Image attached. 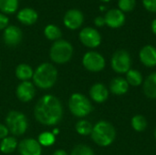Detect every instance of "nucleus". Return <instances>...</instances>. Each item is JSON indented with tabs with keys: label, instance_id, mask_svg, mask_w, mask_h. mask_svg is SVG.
<instances>
[{
	"label": "nucleus",
	"instance_id": "f257e3e1",
	"mask_svg": "<svg viewBox=\"0 0 156 155\" xmlns=\"http://www.w3.org/2000/svg\"><path fill=\"white\" fill-rule=\"evenodd\" d=\"M34 116L36 120L42 125H57L63 118L62 103L54 95H44L35 105Z\"/></svg>",
	"mask_w": 156,
	"mask_h": 155
},
{
	"label": "nucleus",
	"instance_id": "f03ea898",
	"mask_svg": "<svg viewBox=\"0 0 156 155\" xmlns=\"http://www.w3.org/2000/svg\"><path fill=\"white\" fill-rule=\"evenodd\" d=\"M32 79L38 89L49 90L58 79V69L50 63H42L35 69Z\"/></svg>",
	"mask_w": 156,
	"mask_h": 155
},
{
	"label": "nucleus",
	"instance_id": "7ed1b4c3",
	"mask_svg": "<svg viewBox=\"0 0 156 155\" xmlns=\"http://www.w3.org/2000/svg\"><path fill=\"white\" fill-rule=\"evenodd\" d=\"M90 136L97 145L101 147H108L115 141L116 130L109 122L100 121L93 125Z\"/></svg>",
	"mask_w": 156,
	"mask_h": 155
},
{
	"label": "nucleus",
	"instance_id": "20e7f679",
	"mask_svg": "<svg viewBox=\"0 0 156 155\" xmlns=\"http://www.w3.org/2000/svg\"><path fill=\"white\" fill-rule=\"evenodd\" d=\"M69 109L75 117L84 118L93 110L90 100L81 93H73L69 100Z\"/></svg>",
	"mask_w": 156,
	"mask_h": 155
},
{
	"label": "nucleus",
	"instance_id": "39448f33",
	"mask_svg": "<svg viewBox=\"0 0 156 155\" xmlns=\"http://www.w3.org/2000/svg\"><path fill=\"white\" fill-rule=\"evenodd\" d=\"M72 56L73 47L67 40H57L50 48L49 57L51 60L57 64H65L69 62L71 59Z\"/></svg>",
	"mask_w": 156,
	"mask_h": 155
},
{
	"label": "nucleus",
	"instance_id": "423d86ee",
	"mask_svg": "<svg viewBox=\"0 0 156 155\" xmlns=\"http://www.w3.org/2000/svg\"><path fill=\"white\" fill-rule=\"evenodd\" d=\"M5 125L10 133L20 136L27 132L28 121L24 113L18 111H10L5 117Z\"/></svg>",
	"mask_w": 156,
	"mask_h": 155
},
{
	"label": "nucleus",
	"instance_id": "0eeeda50",
	"mask_svg": "<svg viewBox=\"0 0 156 155\" xmlns=\"http://www.w3.org/2000/svg\"><path fill=\"white\" fill-rule=\"evenodd\" d=\"M112 69L119 74H126L132 67V58L125 49H119L114 52L111 59Z\"/></svg>",
	"mask_w": 156,
	"mask_h": 155
},
{
	"label": "nucleus",
	"instance_id": "6e6552de",
	"mask_svg": "<svg viewBox=\"0 0 156 155\" xmlns=\"http://www.w3.org/2000/svg\"><path fill=\"white\" fill-rule=\"evenodd\" d=\"M83 67L90 72H100L104 69L106 61L104 57L97 51H89L82 58Z\"/></svg>",
	"mask_w": 156,
	"mask_h": 155
},
{
	"label": "nucleus",
	"instance_id": "1a4fd4ad",
	"mask_svg": "<svg viewBox=\"0 0 156 155\" xmlns=\"http://www.w3.org/2000/svg\"><path fill=\"white\" fill-rule=\"evenodd\" d=\"M80 42L87 48H95L101 43V36L100 32L90 26L84 27L80 33Z\"/></svg>",
	"mask_w": 156,
	"mask_h": 155
},
{
	"label": "nucleus",
	"instance_id": "9d476101",
	"mask_svg": "<svg viewBox=\"0 0 156 155\" xmlns=\"http://www.w3.org/2000/svg\"><path fill=\"white\" fill-rule=\"evenodd\" d=\"M18 152L21 155H41L42 146L33 138L22 140L17 145Z\"/></svg>",
	"mask_w": 156,
	"mask_h": 155
},
{
	"label": "nucleus",
	"instance_id": "9b49d317",
	"mask_svg": "<svg viewBox=\"0 0 156 155\" xmlns=\"http://www.w3.org/2000/svg\"><path fill=\"white\" fill-rule=\"evenodd\" d=\"M16 95L17 99L22 102H28L32 100L36 95L35 85L29 80L21 81L16 90Z\"/></svg>",
	"mask_w": 156,
	"mask_h": 155
},
{
	"label": "nucleus",
	"instance_id": "f8f14e48",
	"mask_svg": "<svg viewBox=\"0 0 156 155\" xmlns=\"http://www.w3.org/2000/svg\"><path fill=\"white\" fill-rule=\"evenodd\" d=\"M104 19L108 26L112 28H119L125 23V15L120 9L113 8L106 12Z\"/></svg>",
	"mask_w": 156,
	"mask_h": 155
},
{
	"label": "nucleus",
	"instance_id": "ddd939ff",
	"mask_svg": "<svg viewBox=\"0 0 156 155\" xmlns=\"http://www.w3.org/2000/svg\"><path fill=\"white\" fill-rule=\"evenodd\" d=\"M83 20H84V16L81 11L78 9H70L66 13L63 21H64V25L69 29L75 30L81 26Z\"/></svg>",
	"mask_w": 156,
	"mask_h": 155
},
{
	"label": "nucleus",
	"instance_id": "4468645a",
	"mask_svg": "<svg viewBox=\"0 0 156 155\" xmlns=\"http://www.w3.org/2000/svg\"><path fill=\"white\" fill-rule=\"evenodd\" d=\"M22 37H23V34L19 27L15 26H9L4 31L3 39L6 46L16 47L21 42Z\"/></svg>",
	"mask_w": 156,
	"mask_h": 155
},
{
	"label": "nucleus",
	"instance_id": "2eb2a0df",
	"mask_svg": "<svg viewBox=\"0 0 156 155\" xmlns=\"http://www.w3.org/2000/svg\"><path fill=\"white\" fill-rule=\"evenodd\" d=\"M140 61L147 68L156 66V48L152 45H146L142 48L139 53Z\"/></svg>",
	"mask_w": 156,
	"mask_h": 155
},
{
	"label": "nucleus",
	"instance_id": "dca6fc26",
	"mask_svg": "<svg viewBox=\"0 0 156 155\" xmlns=\"http://www.w3.org/2000/svg\"><path fill=\"white\" fill-rule=\"evenodd\" d=\"M90 97L96 103H103L109 98V90L102 83H95L90 89Z\"/></svg>",
	"mask_w": 156,
	"mask_h": 155
},
{
	"label": "nucleus",
	"instance_id": "f3484780",
	"mask_svg": "<svg viewBox=\"0 0 156 155\" xmlns=\"http://www.w3.org/2000/svg\"><path fill=\"white\" fill-rule=\"evenodd\" d=\"M129 84L127 80L122 77H116L112 79L110 83V91L118 96L124 95L129 90Z\"/></svg>",
	"mask_w": 156,
	"mask_h": 155
},
{
	"label": "nucleus",
	"instance_id": "a211bd4d",
	"mask_svg": "<svg viewBox=\"0 0 156 155\" xmlns=\"http://www.w3.org/2000/svg\"><path fill=\"white\" fill-rule=\"evenodd\" d=\"M37 13L29 7L21 9L17 14V19L24 25H33L37 20Z\"/></svg>",
	"mask_w": 156,
	"mask_h": 155
},
{
	"label": "nucleus",
	"instance_id": "6ab92c4d",
	"mask_svg": "<svg viewBox=\"0 0 156 155\" xmlns=\"http://www.w3.org/2000/svg\"><path fill=\"white\" fill-rule=\"evenodd\" d=\"M144 92L146 97L156 100V71L150 74L144 81Z\"/></svg>",
	"mask_w": 156,
	"mask_h": 155
},
{
	"label": "nucleus",
	"instance_id": "aec40b11",
	"mask_svg": "<svg viewBox=\"0 0 156 155\" xmlns=\"http://www.w3.org/2000/svg\"><path fill=\"white\" fill-rule=\"evenodd\" d=\"M16 78L21 80V81H28L30 79L33 78V74H34V70L32 69V68L25 63L19 64L16 69Z\"/></svg>",
	"mask_w": 156,
	"mask_h": 155
},
{
	"label": "nucleus",
	"instance_id": "412c9836",
	"mask_svg": "<svg viewBox=\"0 0 156 155\" xmlns=\"http://www.w3.org/2000/svg\"><path fill=\"white\" fill-rule=\"evenodd\" d=\"M17 142L15 137L12 136H7L5 139L1 140L0 143V151L1 153L5 154H9L15 152V150L17 148Z\"/></svg>",
	"mask_w": 156,
	"mask_h": 155
},
{
	"label": "nucleus",
	"instance_id": "4be33fe9",
	"mask_svg": "<svg viewBox=\"0 0 156 155\" xmlns=\"http://www.w3.org/2000/svg\"><path fill=\"white\" fill-rule=\"evenodd\" d=\"M129 85L133 86V87H138L143 84L144 82V78L142 73L137 70V69H130L126 73V79Z\"/></svg>",
	"mask_w": 156,
	"mask_h": 155
},
{
	"label": "nucleus",
	"instance_id": "5701e85b",
	"mask_svg": "<svg viewBox=\"0 0 156 155\" xmlns=\"http://www.w3.org/2000/svg\"><path fill=\"white\" fill-rule=\"evenodd\" d=\"M131 125L135 132H142L145 131L147 128V121L144 116L138 114L132 118Z\"/></svg>",
	"mask_w": 156,
	"mask_h": 155
},
{
	"label": "nucleus",
	"instance_id": "b1692460",
	"mask_svg": "<svg viewBox=\"0 0 156 155\" xmlns=\"http://www.w3.org/2000/svg\"><path fill=\"white\" fill-rule=\"evenodd\" d=\"M76 132L82 136H87V135H90L92 129H93V125L91 124V122H90L87 120H80L75 126Z\"/></svg>",
	"mask_w": 156,
	"mask_h": 155
},
{
	"label": "nucleus",
	"instance_id": "393cba45",
	"mask_svg": "<svg viewBox=\"0 0 156 155\" xmlns=\"http://www.w3.org/2000/svg\"><path fill=\"white\" fill-rule=\"evenodd\" d=\"M44 34L46 37L49 40H59L62 36L61 30L55 25H48L44 29Z\"/></svg>",
	"mask_w": 156,
	"mask_h": 155
},
{
	"label": "nucleus",
	"instance_id": "a878e982",
	"mask_svg": "<svg viewBox=\"0 0 156 155\" xmlns=\"http://www.w3.org/2000/svg\"><path fill=\"white\" fill-rule=\"evenodd\" d=\"M18 0H0V10L5 14H13L16 11Z\"/></svg>",
	"mask_w": 156,
	"mask_h": 155
},
{
	"label": "nucleus",
	"instance_id": "bb28decb",
	"mask_svg": "<svg viewBox=\"0 0 156 155\" xmlns=\"http://www.w3.org/2000/svg\"><path fill=\"white\" fill-rule=\"evenodd\" d=\"M55 141H56V137L50 132H41L37 138V142L39 143V144L44 147H49L53 145L55 143Z\"/></svg>",
	"mask_w": 156,
	"mask_h": 155
},
{
	"label": "nucleus",
	"instance_id": "cd10ccee",
	"mask_svg": "<svg viewBox=\"0 0 156 155\" xmlns=\"http://www.w3.org/2000/svg\"><path fill=\"white\" fill-rule=\"evenodd\" d=\"M70 155H94V152L88 145L79 144L73 148Z\"/></svg>",
	"mask_w": 156,
	"mask_h": 155
},
{
	"label": "nucleus",
	"instance_id": "c85d7f7f",
	"mask_svg": "<svg viewBox=\"0 0 156 155\" xmlns=\"http://www.w3.org/2000/svg\"><path fill=\"white\" fill-rule=\"evenodd\" d=\"M136 5V0H119L118 6L122 12H131Z\"/></svg>",
	"mask_w": 156,
	"mask_h": 155
},
{
	"label": "nucleus",
	"instance_id": "c756f323",
	"mask_svg": "<svg viewBox=\"0 0 156 155\" xmlns=\"http://www.w3.org/2000/svg\"><path fill=\"white\" fill-rule=\"evenodd\" d=\"M143 5L146 10L153 13L156 12V0H143Z\"/></svg>",
	"mask_w": 156,
	"mask_h": 155
},
{
	"label": "nucleus",
	"instance_id": "7c9ffc66",
	"mask_svg": "<svg viewBox=\"0 0 156 155\" xmlns=\"http://www.w3.org/2000/svg\"><path fill=\"white\" fill-rule=\"evenodd\" d=\"M8 17L4 14H0V30L5 29L8 26Z\"/></svg>",
	"mask_w": 156,
	"mask_h": 155
},
{
	"label": "nucleus",
	"instance_id": "2f4dec72",
	"mask_svg": "<svg viewBox=\"0 0 156 155\" xmlns=\"http://www.w3.org/2000/svg\"><path fill=\"white\" fill-rule=\"evenodd\" d=\"M8 133H9V131H8L6 125L0 124V140H3L5 137H7Z\"/></svg>",
	"mask_w": 156,
	"mask_h": 155
},
{
	"label": "nucleus",
	"instance_id": "473e14b6",
	"mask_svg": "<svg viewBox=\"0 0 156 155\" xmlns=\"http://www.w3.org/2000/svg\"><path fill=\"white\" fill-rule=\"evenodd\" d=\"M94 24L96 26H99V27H101L103 26L104 25H106L105 23V19H104V16H97L95 19H94Z\"/></svg>",
	"mask_w": 156,
	"mask_h": 155
},
{
	"label": "nucleus",
	"instance_id": "72a5a7b5",
	"mask_svg": "<svg viewBox=\"0 0 156 155\" xmlns=\"http://www.w3.org/2000/svg\"><path fill=\"white\" fill-rule=\"evenodd\" d=\"M52 155H69L67 153V152H65L64 150H57L54 152V153Z\"/></svg>",
	"mask_w": 156,
	"mask_h": 155
},
{
	"label": "nucleus",
	"instance_id": "f704fd0d",
	"mask_svg": "<svg viewBox=\"0 0 156 155\" xmlns=\"http://www.w3.org/2000/svg\"><path fill=\"white\" fill-rule=\"evenodd\" d=\"M152 31L156 36V18L154 19V21L152 22Z\"/></svg>",
	"mask_w": 156,
	"mask_h": 155
},
{
	"label": "nucleus",
	"instance_id": "c9c22d12",
	"mask_svg": "<svg viewBox=\"0 0 156 155\" xmlns=\"http://www.w3.org/2000/svg\"><path fill=\"white\" fill-rule=\"evenodd\" d=\"M52 133H53L54 135H56V134H58V129H55V130L53 131V132H52Z\"/></svg>",
	"mask_w": 156,
	"mask_h": 155
},
{
	"label": "nucleus",
	"instance_id": "e433bc0d",
	"mask_svg": "<svg viewBox=\"0 0 156 155\" xmlns=\"http://www.w3.org/2000/svg\"><path fill=\"white\" fill-rule=\"evenodd\" d=\"M154 139H155L156 141V127L155 129H154Z\"/></svg>",
	"mask_w": 156,
	"mask_h": 155
},
{
	"label": "nucleus",
	"instance_id": "4c0bfd02",
	"mask_svg": "<svg viewBox=\"0 0 156 155\" xmlns=\"http://www.w3.org/2000/svg\"><path fill=\"white\" fill-rule=\"evenodd\" d=\"M101 2H103V3H108V2H110L111 0H101Z\"/></svg>",
	"mask_w": 156,
	"mask_h": 155
}]
</instances>
